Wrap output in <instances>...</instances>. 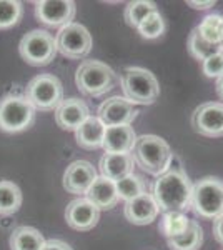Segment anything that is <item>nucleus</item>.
Listing matches in <instances>:
<instances>
[{"label": "nucleus", "instance_id": "nucleus-1", "mask_svg": "<svg viewBox=\"0 0 223 250\" xmlns=\"http://www.w3.org/2000/svg\"><path fill=\"white\" fill-rule=\"evenodd\" d=\"M193 184L182 168H168L153 184V199L162 212H185L192 207Z\"/></svg>", "mask_w": 223, "mask_h": 250}, {"label": "nucleus", "instance_id": "nucleus-2", "mask_svg": "<svg viewBox=\"0 0 223 250\" xmlns=\"http://www.w3.org/2000/svg\"><path fill=\"white\" fill-rule=\"evenodd\" d=\"M133 162L148 175L160 177L170 168L173 154L170 145L158 135H140L130 152Z\"/></svg>", "mask_w": 223, "mask_h": 250}, {"label": "nucleus", "instance_id": "nucleus-3", "mask_svg": "<svg viewBox=\"0 0 223 250\" xmlns=\"http://www.w3.org/2000/svg\"><path fill=\"white\" fill-rule=\"evenodd\" d=\"M119 82L112 67L100 60H83L77 68L75 83L87 97H102L110 92Z\"/></svg>", "mask_w": 223, "mask_h": 250}, {"label": "nucleus", "instance_id": "nucleus-4", "mask_svg": "<svg viewBox=\"0 0 223 250\" xmlns=\"http://www.w3.org/2000/svg\"><path fill=\"white\" fill-rule=\"evenodd\" d=\"M122 90L125 99L132 104L140 105H152L160 95V85L155 75L147 68L127 67L120 75Z\"/></svg>", "mask_w": 223, "mask_h": 250}, {"label": "nucleus", "instance_id": "nucleus-5", "mask_svg": "<svg viewBox=\"0 0 223 250\" xmlns=\"http://www.w3.org/2000/svg\"><path fill=\"white\" fill-rule=\"evenodd\" d=\"M25 99L35 110H57V107L63 102V85L55 75L40 74L27 83Z\"/></svg>", "mask_w": 223, "mask_h": 250}, {"label": "nucleus", "instance_id": "nucleus-6", "mask_svg": "<svg viewBox=\"0 0 223 250\" xmlns=\"http://www.w3.org/2000/svg\"><path fill=\"white\" fill-rule=\"evenodd\" d=\"M19 52L28 65L45 67L57 55V40L50 32L35 29L27 32L19 43Z\"/></svg>", "mask_w": 223, "mask_h": 250}, {"label": "nucleus", "instance_id": "nucleus-7", "mask_svg": "<svg viewBox=\"0 0 223 250\" xmlns=\"http://www.w3.org/2000/svg\"><path fill=\"white\" fill-rule=\"evenodd\" d=\"M192 208L202 219H217L223 213V182L217 177H203L193 185Z\"/></svg>", "mask_w": 223, "mask_h": 250}, {"label": "nucleus", "instance_id": "nucleus-8", "mask_svg": "<svg viewBox=\"0 0 223 250\" xmlns=\"http://www.w3.org/2000/svg\"><path fill=\"white\" fill-rule=\"evenodd\" d=\"M35 122V108L22 95H7L0 100V130L17 134Z\"/></svg>", "mask_w": 223, "mask_h": 250}, {"label": "nucleus", "instance_id": "nucleus-9", "mask_svg": "<svg viewBox=\"0 0 223 250\" xmlns=\"http://www.w3.org/2000/svg\"><path fill=\"white\" fill-rule=\"evenodd\" d=\"M57 50L67 59H85L92 50V35L82 23L72 22L57 34Z\"/></svg>", "mask_w": 223, "mask_h": 250}, {"label": "nucleus", "instance_id": "nucleus-10", "mask_svg": "<svg viewBox=\"0 0 223 250\" xmlns=\"http://www.w3.org/2000/svg\"><path fill=\"white\" fill-rule=\"evenodd\" d=\"M192 127L203 137H223V104L206 102L192 114Z\"/></svg>", "mask_w": 223, "mask_h": 250}, {"label": "nucleus", "instance_id": "nucleus-11", "mask_svg": "<svg viewBox=\"0 0 223 250\" xmlns=\"http://www.w3.org/2000/svg\"><path fill=\"white\" fill-rule=\"evenodd\" d=\"M77 5L72 0H40L35 2V15L39 22L50 27H65L72 23Z\"/></svg>", "mask_w": 223, "mask_h": 250}, {"label": "nucleus", "instance_id": "nucleus-12", "mask_svg": "<svg viewBox=\"0 0 223 250\" xmlns=\"http://www.w3.org/2000/svg\"><path fill=\"white\" fill-rule=\"evenodd\" d=\"M139 110L132 102H128L125 97H110L99 107V119L102 120L105 127L113 125H130L137 119Z\"/></svg>", "mask_w": 223, "mask_h": 250}, {"label": "nucleus", "instance_id": "nucleus-13", "mask_svg": "<svg viewBox=\"0 0 223 250\" xmlns=\"http://www.w3.org/2000/svg\"><path fill=\"white\" fill-rule=\"evenodd\" d=\"M67 225L74 230L87 232L92 230L100 220V210L93 205L87 197L72 200L65 210Z\"/></svg>", "mask_w": 223, "mask_h": 250}, {"label": "nucleus", "instance_id": "nucleus-14", "mask_svg": "<svg viewBox=\"0 0 223 250\" xmlns=\"http://www.w3.org/2000/svg\"><path fill=\"white\" fill-rule=\"evenodd\" d=\"M97 179V170L87 160H75L67 167L63 173V188L68 193L83 195Z\"/></svg>", "mask_w": 223, "mask_h": 250}, {"label": "nucleus", "instance_id": "nucleus-15", "mask_svg": "<svg viewBox=\"0 0 223 250\" xmlns=\"http://www.w3.org/2000/svg\"><path fill=\"white\" fill-rule=\"evenodd\" d=\"M158 212H160V208H158L153 195L148 192L142 193V195L135 197V199L125 202V207H123L125 219L135 225L152 224V222L157 219Z\"/></svg>", "mask_w": 223, "mask_h": 250}, {"label": "nucleus", "instance_id": "nucleus-16", "mask_svg": "<svg viewBox=\"0 0 223 250\" xmlns=\"http://www.w3.org/2000/svg\"><path fill=\"white\" fill-rule=\"evenodd\" d=\"M90 117L87 104L80 99H63L55 110V122L63 130H77Z\"/></svg>", "mask_w": 223, "mask_h": 250}, {"label": "nucleus", "instance_id": "nucleus-17", "mask_svg": "<svg viewBox=\"0 0 223 250\" xmlns=\"http://www.w3.org/2000/svg\"><path fill=\"white\" fill-rule=\"evenodd\" d=\"M137 135L130 125L105 127L103 145L105 154H130L135 145Z\"/></svg>", "mask_w": 223, "mask_h": 250}, {"label": "nucleus", "instance_id": "nucleus-18", "mask_svg": "<svg viewBox=\"0 0 223 250\" xmlns=\"http://www.w3.org/2000/svg\"><path fill=\"white\" fill-rule=\"evenodd\" d=\"M87 199L95 205L99 210H110L119 202V193H117L115 182L107 177H97L87 190Z\"/></svg>", "mask_w": 223, "mask_h": 250}, {"label": "nucleus", "instance_id": "nucleus-19", "mask_svg": "<svg viewBox=\"0 0 223 250\" xmlns=\"http://www.w3.org/2000/svg\"><path fill=\"white\" fill-rule=\"evenodd\" d=\"M133 162L130 154H103L100 159V172L102 177L119 182L120 179L133 173Z\"/></svg>", "mask_w": 223, "mask_h": 250}, {"label": "nucleus", "instance_id": "nucleus-20", "mask_svg": "<svg viewBox=\"0 0 223 250\" xmlns=\"http://www.w3.org/2000/svg\"><path fill=\"white\" fill-rule=\"evenodd\" d=\"M103 135H105V125L99 117L90 115L85 122L75 130L77 144L87 150H95L103 145Z\"/></svg>", "mask_w": 223, "mask_h": 250}, {"label": "nucleus", "instance_id": "nucleus-21", "mask_svg": "<svg viewBox=\"0 0 223 250\" xmlns=\"http://www.w3.org/2000/svg\"><path fill=\"white\" fill-rule=\"evenodd\" d=\"M45 244V239L40 230L28 225L17 227L10 235V249L12 250H40Z\"/></svg>", "mask_w": 223, "mask_h": 250}, {"label": "nucleus", "instance_id": "nucleus-22", "mask_svg": "<svg viewBox=\"0 0 223 250\" xmlns=\"http://www.w3.org/2000/svg\"><path fill=\"white\" fill-rule=\"evenodd\" d=\"M170 250H198L203 244V229L197 220H190L183 233L167 239Z\"/></svg>", "mask_w": 223, "mask_h": 250}, {"label": "nucleus", "instance_id": "nucleus-23", "mask_svg": "<svg viewBox=\"0 0 223 250\" xmlns=\"http://www.w3.org/2000/svg\"><path fill=\"white\" fill-rule=\"evenodd\" d=\"M22 205V190L10 180H0V215H12Z\"/></svg>", "mask_w": 223, "mask_h": 250}, {"label": "nucleus", "instance_id": "nucleus-24", "mask_svg": "<svg viewBox=\"0 0 223 250\" xmlns=\"http://www.w3.org/2000/svg\"><path fill=\"white\" fill-rule=\"evenodd\" d=\"M186 47H188L190 55H192L193 59L200 60V62H203V60L212 57L215 54L223 52L222 45H215V43L206 42V40L200 35V32H198L197 27L192 30V34L188 35V43H186Z\"/></svg>", "mask_w": 223, "mask_h": 250}, {"label": "nucleus", "instance_id": "nucleus-25", "mask_svg": "<svg viewBox=\"0 0 223 250\" xmlns=\"http://www.w3.org/2000/svg\"><path fill=\"white\" fill-rule=\"evenodd\" d=\"M153 12H158L157 5L153 2H148V0H137V2H130L125 7L123 19L128 27L139 29L140 23L143 22L150 14H153Z\"/></svg>", "mask_w": 223, "mask_h": 250}, {"label": "nucleus", "instance_id": "nucleus-26", "mask_svg": "<svg viewBox=\"0 0 223 250\" xmlns=\"http://www.w3.org/2000/svg\"><path fill=\"white\" fill-rule=\"evenodd\" d=\"M188 224L190 219L183 212H165L160 220V225H158V230L163 233L167 239H172V237L183 233L186 227H188Z\"/></svg>", "mask_w": 223, "mask_h": 250}, {"label": "nucleus", "instance_id": "nucleus-27", "mask_svg": "<svg viewBox=\"0 0 223 250\" xmlns=\"http://www.w3.org/2000/svg\"><path fill=\"white\" fill-rule=\"evenodd\" d=\"M197 29L206 42L215 43V45H222V42H223V15H220V14L206 15Z\"/></svg>", "mask_w": 223, "mask_h": 250}, {"label": "nucleus", "instance_id": "nucleus-28", "mask_svg": "<svg viewBox=\"0 0 223 250\" xmlns=\"http://www.w3.org/2000/svg\"><path fill=\"white\" fill-rule=\"evenodd\" d=\"M115 187L117 193H119V199H123L125 202L147 192L145 190V182L142 180V177L135 175V173H130V175L120 179L119 182H115Z\"/></svg>", "mask_w": 223, "mask_h": 250}, {"label": "nucleus", "instance_id": "nucleus-29", "mask_svg": "<svg viewBox=\"0 0 223 250\" xmlns=\"http://www.w3.org/2000/svg\"><path fill=\"white\" fill-rule=\"evenodd\" d=\"M22 14L23 7L17 0H0V30L17 25Z\"/></svg>", "mask_w": 223, "mask_h": 250}, {"label": "nucleus", "instance_id": "nucleus-30", "mask_svg": "<svg viewBox=\"0 0 223 250\" xmlns=\"http://www.w3.org/2000/svg\"><path fill=\"white\" fill-rule=\"evenodd\" d=\"M137 30H139V34L143 39H148V40L158 39L160 35H163V32H165V20L160 15V12H153V14H150L148 17L140 23Z\"/></svg>", "mask_w": 223, "mask_h": 250}, {"label": "nucleus", "instance_id": "nucleus-31", "mask_svg": "<svg viewBox=\"0 0 223 250\" xmlns=\"http://www.w3.org/2000/svg\"><path fill=\"white\" fill-rule=\"evenodd\" d=\"M202 70L208 79H218L223 74V52L215 54L202 62Z\"/></svg>", "mask_w": 223, "mask_h": 250}, {"label": "nucleus", "instance_id": "nucleus-32", "mask_svg": "<svg viewBox=\"0 0 223 250\" xmlns=\"http://www.w3.org/2000/svg\"><path fill=\"white\" fill-rule=\"evenodd\" d=\"M40 250H74L67 242L60 240V239H50V240H45L43 247Z\"/></svg>", "mask_w": 223, "mask_h": 250}, {"label": "nucleus", "instance_id": "nucleus-33", "mask_svg": "<svg viewBox=\"0 0 223 250\" xmlns=\"http://www.w3.org/2000/svg\"><path fill=\"white\" fill-rule=\"evenodd\" d=\"M213 237L217 239V242H220L223 245V213H220L213 220Z\"/></svg>", "mask_w": 223, "mask_h": 250}, {"label": "nucleus", "instance_id": "nucleus-34", "mask_svg": "<svg viewBox=\"0 0 223 250\" xmlns=\"http://www.w3.org/2000/svg\"><path fill=\"white\" fill-rule=\"evenodd\" d=\"M186 5H190L192 9H195V10H205V9L213 7L215 2H212V0H208V2H193V0H188V2H186Z\"/></svg>", "mask_w": 223, "mask_h": 250}, {"label": "nucleus", "instance_id": "nucleus-35", "mask_svg": "<svg viewBox=\"0 0 223 250\" xmlns=\"http://www.w3.org/2000/svg\"><path fill=\"white\" fill-rule=\"evenodd\" d=\"M217 94L220 95V99L223 100V74L217 79Z\"/></svg>", "mask_w": 223, "mask_h": 250}, {"label": "nucleus", "instance_id": "nucleus-36", "mask_svg": "<svg viewBox=\"0 0 223 250\" xmlns=\"http://www.w3.org/2000/svg\"><path fill=\"white\" fill-rule=\"evenodd\" d=\"M222 50H223V42H222Z\"/></svg>", "mask_w": 223, "mask_h": 250}]
</instances>
